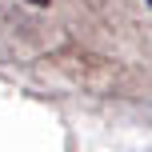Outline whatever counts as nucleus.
I'll return each instance as SVG.
<instances>
[{
  "label": "nucleus",
  "mask_w": 152,
  "mask_h": 152,
  "mask_svg": "<svg viewBox=\"0 0 152 152\" xmlns=\"http://www.w3.org/2000/svg\"><path fill=\"white\" fill-rule=\"evenodd\" d=\"M32 4H48V0H32Z\"/></svg>",
  "instance_id": "obj_1"
},
{
  "label": "nucleus",
  "mask_w": 152,
  "mask_h": 152,
  "mask_svg": "<svg viewBox=\"0 0 152 152\" xmlns=\"http://www.w3.org/2000/svg\"><path fill=\"white\" fill-rule=\"evenodd\" d=\"M148 4H152V0H148Z\"/></svg>",
  "instance_id": "obj_2"
}]
</instances>
